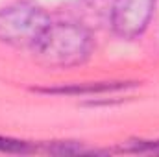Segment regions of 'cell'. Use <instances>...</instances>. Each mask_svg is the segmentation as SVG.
Instances as JSON below:
<instances>
[{
  "mask_svg": "<svg viewBox=\"0 0 159 157\" xmlns=\"http://www.w3.org/2000/svg\"><path fill=\"white\" fill-rule=\"evenodd\" d=\"M93 50L91 34L76 22H50L34 52L44 67L70 69L81 65Z\"/></svg>",
  "mask_w": 159,
  "mask_h": 157,
  "instance_id": "obj_1",
  "label": "cell"
},
{
  "mask_svg": "<svg viewBox=\"0 0 159 157\" xmlns=\"http://www.w3.org/2000/svg\"><path fill=\"white\" fill-rule=\"evenodd\" d=\"M48 13L34 2H13L0 9V43L13 48H35L50 26Z\"/></svg>",
  "mask_w": 159,
  "mask_h": 157,
  "instance_id": "obj_2",
  "label": "cell"
},
{
  "mask_svg": "<svg viewBox=\"0 0 159 157\" xmlns=\"http://www.w3.org/2000/svg\"><path fill=\"white\" fill-rule=\"evenodd\" d=\"M156 0H113L109 20L113 32L122 39H137L148 28Z\"/></svg>",
  "mask_w": 159,
  "mask_h": 157,
  "instance_id": "obj_3",
  "label": "cell"
},
{
  "mask_svg": "<svg viewBox=\"0 0 159 157\" xmlns=\"http://www.w3.org/2000/svg\"><path fill=\"white\" fill-rule=\"evenodd\" d=\"M126 87V83H113V81H102V83H87L78 87H63V89H46V92H57V94H89V92H104V91H115Z\"/></svg>",
  "mask_w": 159,
  "mask_h": 157,
  "instance_id": "obj_4",
  "label": "cell"
},
{
  "mask_svg": "<svg viewBox=\"0 0 159 157\" xmlns=\"http://www.w3.org/2000/svg\"><path fill=\"white\" fill-rule=\"evenodd\" d=\"M0 152H4V154H28V152H32V146L24 141H19V139L0 137Z\"/></svg>",
  "mask_w": 159,
  "mask_h": 157,
  "instance_id": "obj_5",
  "label": "cell"
},
{
  "mask_svg": "<svg viewBox=\"0 0 159 157\" xmlns=\"http://www.w3.org/2000/svg\"><path fill=\"white\" fill-rule=\"evenodd\" d=\"M48 152L59 155H76V154H93V150L83 148L76 142H57L56 146H48Z\"/></svg>",
  "mask_w": 159,
  "mask_h": 157,
  "instance_id": "obj_6",
  "label": "cell"
}]
</instances>
